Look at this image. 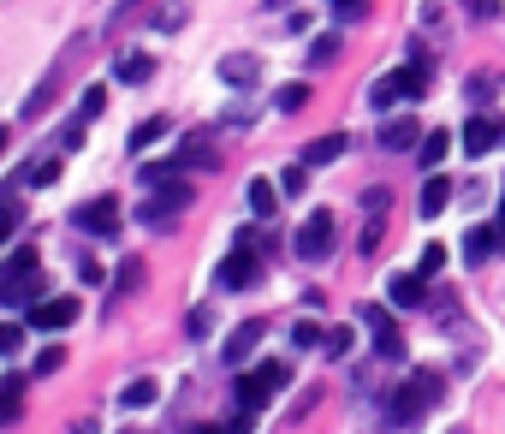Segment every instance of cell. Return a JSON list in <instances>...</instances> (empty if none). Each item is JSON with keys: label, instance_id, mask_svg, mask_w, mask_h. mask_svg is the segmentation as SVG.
<instances>
[{"label": "cell", "instance_id": "obj_1", "mask_svg": "<svg viewBox=\"0 0 505 434\" xmlns=\"http://www.w3.org/2000/svg\"><path fill=\"white\" fill-rule=\"evenodd\" d=\"M440 387H446V381L434 375V369H417V375H410V381H404V387L387 399V422H392V429H410V422H422V411L440 405Z\"/></svg>", "mask_w": 505, "mask_h": 434}, {"label": "cell", "instance_id": "obj_2", "mask_svg": "<svg viewBox=\"0 0 505 434\" xmlns=\"http://www.w3.org/2000/svg\"><path fill=\"white\" fill-rule=\"evenodd\" d=\"M42 256H36V250H13V256H6V268H0V309H24L30 298H36V291H42Z\"/></svg>", "mask_w": 505, "mask_h": 434}, {"label": "cell", "instance_id": "obj_3", "mask_svg": "<svg viewBox=\"0 0 505 434\" xmlns=\"http://www.w3.org/2000/svg\"><path fill=\"white\" fill-rule=\"evenodd\" d=\"M190 203H197V190H190L185 179H167V185L149 190V203H137V220H143V226H155V232H167Z\"/></svg>", "mask_w": 505, "mask_h": 434}, {"label": "cell", "instance_id": "obj_4", "mask_svg": "<svg viewBox=\"0 0 505 434\" xmlns=\"http://www.w3.org/2000/svg\"><path fill=\"white\" fill-rule=\"evenodd\" d=\"M274 387H286V363H262V369H250V375H238V405L256 417L268 399H274Z\"/></svg>", "mask_w": 505, "mask_h": 434}, {"label": "cell", "instance_id": "obj_5", "mask_svg": "<svg viewBox=\"0 0 505 434\" xmlns=\"http://www.w3.org/2000/svg\"><path fill=\"white\" fill-rule=\"evenodd\" d=\"M291 250H298L303 262H321L333 250V208H316V215L298 226V238H291Z\"/></svg>", "mask_w": 505, "mask_h": 434}, {"label": "cell", "instance_id": "obj_6", "mask_svg": "<svg viewBox=\"0 0 505 434\" xmlns=\"http://www.w3.org/2000/svg\"><path fill=\"white\" fill-rule=\"evenodd\" d=\"M72 226L96 232V238H114V232H119V203H114V197H96V203L72 208Z\"/></svg>", "mask_w": 505, "mask_h": 434}, {"label": "cell", "instance_id": "obj_7", "mask_svg": "<svg viewBox=\"0 0 505 434\" xmlns=\"http://www.w3.org/2000/svg\"><path fill=\"white\" fill-rule=\"evenodd\" d=\"M363 321L375 328V357H381V363H404V351H410V346H404V333L387 321V309L369 304V309H363Z\"/></svg>", "mask_w": 505, "mask_h": 434}, {"label": "cell", "instance_id": "obj_8", "mask_svg": "<svg viewBox=\"0 0 505 434\" xmlns=\"http://www.w3.org/2000/svg\"><path fill=\"white\" fill-rule=\"evenodd\" d=\"M500 143H505V119H488V114H476L470 125H464V155H493Z\"/></svg>", "mask_w": 505, "mask_h": 434}, {"label": "cell", "instance_id": "obj_9", "mask_svg": "<svg viewBox=\"0 0 505 434\" xmlns=\"http://www.w3.org/2000/svg\"><path fill=\"white\" fill-rule=\"evenodd\" d=\"M500 245H505V226H470V232H464V262L482 268V262L500 256Z\"/></svg>", "mask_w": 505, "mask_h": 434}, {"label": "cell", "instance_id": "obj_10", "mask_svg": "<svg viewBox=\"0 0 505 434\" xmlns=\"http://www.w3.org/2000/svg\"><path fill=\"white\" fill-rule=\"evenodd\" d=\"M179 167H208V173H215L220 167V149H215V131H190L185 143H179Z\"/></svg>", "mask_w": 505, "mask_h": 434}, {"label": "cell", "instance_id": "obj_11", "mask_svg": "<svg viewBox=\"0 0 505 434\" xmlns=\"http://www.w3.org/2000/svg\"><path fill=\"white\" fill-rule=\"evenodd\" d=\"M78 316V298H48V304H30V328L36 333H60Z\"/></svg>", "mask_w": 505, "mask_h": 434}, {"label": "cell", "instance_id": "obj_12", "mask_svg": "<svg viewBox=\"0 0 505 434\" xmlns=\"http://www.w3.org/2000/svg\"><path fill=\"white\" fill-rule=\"evenodd\" d=\"M256 280H262V262L250 256V250H238V256L220 262V286L226 291H244V286H256Z\"/></svg>", "mask_w": 505, "mask_h": 434}, {"label": "cell", "instance_id": "obj_13", "mask_svg": "<svg viewBox=\"0 0 505 434\" xmlns=\"http://www.w3.org/2000/svg\"><path fill=\"white\" fill-rule=\"evenodd\" d=\"M422 137H428V131H422L410 114H399V119H387V125H381V149H392V155H399V149H417Z\"/></svg>", "mask_w": 505, "mask_h": 434}, {"label": "cell", "instance_id": "obj_14", "mask_svg": "<svg viewBox=\"0 0 505 434\" xmlns=\"http://www.w3.org/2000/svg\"><path fill=\"white\" fill-rule=\"evenodd\" d=\"M60 84H66V66H54V72H48V78H42V84L30 89V96H24V107H18V114H24V119H42V114H48V107H54V96H60Z\"/></svg>", "mask_w": 505, "mask_h": 434}, {"label": "cell", "instance_id": "obj_15", "mask_svg": "<svg viewBox=\"0 0 505 434\" xmlns=\"http://www.w3.org/2000/svg\"><path fill=\"white\" fill-rule=\"evenodd\" d=\"M345 149H351L345 131H327V137H316V143L303 149V167H333V161L345 155Z\"/></svg>", "mask_w": 505, "mask_h": 434}, {"label": "cell", "instance_id": "obj_16", "mask_svg": "<svg viewBox=\"0 0 505 434\" xmlns=\"http://www.w3.org/2000/svg\"><path fill=\"white\" fill-rule=\"evenodd\" d=\"M262 333H268V321H244V328H238V333L226 339V346H220V357H226V363H244L250 351H256V339H262Z\"/></svg>", "mask_w": 505, "mask_h": 434}, {"label": "cell", "instance_id": "obj_17", "mask_svg": "<svg viewBox=\"0 0 505 434\" xmlns=\"http://www.w3.org/2000/svg\"><path fill=\"white\" fill-rule=\"evenodd\" d=\"M220 78H226V84H238V89H250L262 78V60L256 54H226L220 60Z\"/></svg>", "mask_w": 505, "mask_h": 434}, {"label": "cell", "instance_id": "obj_18", "mask_svg": "<svg viewBox=\"0 0 505 434\" xmlns=\"http://www.w3.org/2000/svg\"><path fill=\"white\" fill-rule=\"evenodd\" d=\"M392 89H399V102H422V96H428V66H399V72H392Z\"/></svg>", "mask_w": 505, "mask_h": 434}, {"label": "cell", "instance_id": "obj_19", "mask_svg": "<svg viewBox=\"0 0 505 434\" xmlns=\"http://www.w3.org/2000/svg\"><path fill=\"white\" fill-rule=\"evenodd\" d=\"M387 298L399 309H417V304H428V298H422V274H392L387 280Z\"/></svg>", "mask_w": 505, "mask_h": 434}, {"label": "cell", "instance_id": "obj_20", "mask_svg": "<svg viewBox=\"0 0 505 434\" xmlns=\"http://www.w3.org/2000/svg\"><path fill=\"white\" fill-rule=\"evenodd\" d=\"M24 387H30L24 375H6V381H0V429H6V422H18V411H24Z\"/></svg>", "mask_w": 505, "mask_h": 434}, {"label": "cell", "instance_id": "obj_21", "mask_svg": "<svg viewBox=\"0 0 505 434\" xmlns=\"http://www.w3.org/2000/svg\"><path fill=\"white\" fill-rule=\"evenodd\" d=\"M114 78H119V84H149V78H155V60H149V54H119Z\"/></svg>", "mask_w": 505, "mask_h": 434}, {"label": "cell", "instance_id": "obj_22", "mask_svg": "<svg viewBox=\"0 0 505 434\" xmlns=\"http://www.w3.org/2000/svg\"><path fill=\"white\" fill-rule=\"evenodd\" d=\"M446 149H452V131H440V125H434L428 137H422V143H417V161H422V167H428V173H434V167L446 161Z\"/></svg>", "mask_w": 505, "mask_h": 434}, {"label": "cell", "instance_id": "obj_23", "mask_svg": "<svg viewBox=\"0 0 505 434\" xmlns=\"http://www.w3.org/2000/svg\"><path fill=\"white\" fill-rule=\"evenodd\" d=\"M446 203H452V179H446V173H428V185H422V215L434 220Z\"/></svg>", "mask_w": 505, "mask_h": 434}, {"label": "cell", "instance_id": "obj_24", "mask_svg": "<svg viewBox=\"0 0 505 434\" xmlns=\"http://www.w3.org/2000/svg\"><path fill=\"white\" fill-rule=\"evenodd\" d=\"M274 208H280V185H274V179H250V215L268 220Z\"/></svg>", "mask_w": 505, "mask_h": 434}, {"label": "cell", "instance_id": "obj_25", "mask_svg": "<svg viewBox=\"0 0 505 434\" xmlns=\"http://www.w3.org/2000/svg\"><path fill=\"white\" fill-rule=\"evenodd\" d=\"M155 381L149 375H137V381H125V392H119V405H131V411H143V405H155Z\"/></svg>", "mask_w": 505, "mask_h": 434}, {"label": "cell", "instance_id": "obj_26", "mask_svg": "<svg viewBox=\"0 0 505 434\" xmlns=\"http://www.w3.org/2000/svg\"><path fill=\"white\" fill-rule=\"evenodd\" d=\"M161 137H167V119H143V125L131 131V155H137V149H149V143H161Z\"/></svg>", "mask_w": 505, "mask_h": 434}, {"label": "cell", "instance_id": "obj_27", "mask_svg": "<svg viewBox=\"0 0 505 434\" xmlns=\"http://www.w3.org/2000/svg\"><path fill=\"white\" fill-rule=\"evenodd\" d=\"M303 102H309V84H286V89H274V107H280V114H298Z\"/></svg>", "mask_w": 505, "mask_h": 434}, {"label": "cell", "instance_id": "obj_28", "mask_svg": "<svg viewBox=\"0 0 505 434\" xmlns=\"http://www.w3.org/2000/svg\"><path fill=\"white\" fill-rule=\"evenodd\" d=\"M333 60H339V36H316V42H309V66H333Z\"/></svg>", "mask_w": 505, "mask_h": 434}, {"label": "cell", "instance_id": "obj_29", "mask_svg": "<svg viewBox=\"0 0 505 434\" xmlns=\"http://www.w3.org/2000/svg\"><path fill=\"white\" fill-rule=\"evenodd\" d=\"M440 268H446V245H428V250H422V262H417V274H422V280H434Z\"/></svg>", "mask_w": 505, "mask_h": 434}, {"label": "cell", "instance_id": "obj_30", "mask_svg": "<svg viewBox=\"0 0 505 434\" xmlns=\"http://www.w3.org/2000/svg\"><path fill=\"white\" fill-rule=\"evenodd\" d=\"M369 102H375L381 114H387V107L399 102V89H392V72H387V78H375V84H369Z\"/></svg>", "mask_w": 505, "mask_h": 434}, {"label": "cell", "instance_id": "obj_31", "mask_svg": "<svg viewBox=\"0 0 505 434\" xmlns=\"http://www.w3.org/2000/svg\"><path fill=\"white\" fill-rule=\"evenodd\" d=\"M291 346H303V351H309V346H327V333H321L316 321H298V328H291Z\"/></svg>", "mask_w": 505, "mask_h": 434}, {"label": "cell", "instance_id": "obj_32", "mask_svg": "<svg viewBox=\"0 0 505 434\" xmlns=\"http://www.w3.org/2000/svg\"><path fill=\"white\" fill-rule=\"evenodd\" d=\"M381 232H387V226H381V215H369V226H363V238H357L363 256H375V250H381Z\"/></svg>", "mask_w": 505, "mask_h": 434}, {"label": "cell", "instance_id": "obj_33", "mask_svg": "<svg viewBox=\"0 0 505 434\" xmlns=\"http://www.w3.org/2000/svg\"><path fill=\"white\" fill-rule=\"evenodd\" d=\"M190 339H208V333H215V309H190Z\"/></svg>", "mask_w": 505, "mask_h": 434}, {"label": "cell", "instance_id": "obj_34", "mask_svg": "<svg viewBox=\"0 0 505 434\" xmlns=\"http://www.w3.org/2000/svg\"><path fill=\"white\" fill-rule=\"evenodd\" d=\"M303 185H309V167H286V173H280V190H286V197H298Z\"/></svg>", "mask_w": 505, "mask_h": 434}, {"label": "cell", "instance_id": "obj_35", "mask_svg": "<svg viewBox=\"0 0 505 434\" xmlns=\"http://www.w3.org/2000/svg\"><path fill=\"white\" fill-rule=\"evenodd\" d=\"M18 346H24V328H13V321H6V328H0V357H13Z\"/></svg>", "mask_w": 505, "mask_h": 434}, {"label": "cell", "instance_id": "obj_36", "mask_svg": "<svg viewBox=\"0 0 505 434\" xmlns=\"http://www.w3.org/2000/svg\"><path fill=\"white\" fill-rule=\"evenodd\" d=\"M363 13H369V6H363V0H339V6H333V18H339V24H357Z\"/></svg>", "mask_w": 505, "mask_h": 434}, {"label": "cell", "instance_id": "obj_37", "mask_svg": "<svg viewBox=\"0 0 505 434\" xmlns=\"http://www.w3.org/2000/svg\"><path fill=\"white\" fill-rule=\"evenodd\" d=\"M18 226V203H13V197H0V245H6V232H13Z\"/></svg>", "mask_w": 505, "mask_h": 434}, {"label": "cell", "instance_id": "obj_38", "mask_svg": "<svg viewBox=\"0 0 505 434\" xmlns=\"http://www.w3.org/2000/svg\"><path fill=\"white\" fill-rule=\"evenodd\" d=\"M345 351H351V328H333L327 333V357H345Z\"/></svg>", "mask_w": 505, "mask_h": 434}, {"label": "cell", "instance_id": "obj_39", "mask_svg": "<svg viewBox=\"0 0 505 434\" xmlns=\"http://www.w3.org/2000/svg\"><path fill=\"white\" fill-rule=\"evenodd\" d=\"M60 363H66V351H60V346H48V351H42V357H36V375H54Z\"/></svg>", "mask_w": 505, "mask_h": 434}, {"label": "cell", "instance_id": "obj_40", "mask_svg": "<svg viewBox=\"0 0 505 434\" xmlns=\"http://www.w3.org/2000/svg\"><path fill=\"white\" fill-rule=\"evenodd\" d=\"M493 89H500V84H493V78H470V102H488Z\"/></svg>", "mask_w": 505, "mask_h": 434}, {"label": "cell", "instance_id": "obj_41", "mask_svg": "<svg viewBox=\"0 0 505 434\" xmlns=\"http://www.w3.org/2000/svg\"><path fill=\"white\" fill-rule=\"evenodd\" d=\"M101 102H107V96H101V89L89 84V89H84V119H96V114H101Z\"/></svg>", "mask_w": 505, "mask_h": 434}, {"label": "cell", "instance_id": "obj_42", "mask_svg": "<svg viewBox=\"0 0 505 434\" xmlns=\"http://www.w3.org/2000/svg\"><path fill=\"white\" fill-rule=\"evenodd\" d=\"M387 203H392L387 190H369V197H363V208H369V215H387Z\"/></svg>", "mask_w": 505, "mask_h": 434}, {"label": "cell", "instance_id": "obj_43", "mask_svg": "<svg viewBox=\"0 0 505 434\" xmlns=\"http://www.w3.org/2000/svg\"><path fill=\"white\" fill-rule=\"evenodd\" d=\"M470 13H476V18H500V0H476Z\"/></svg>", "mask_w": 505, "mask_h": 434}, {"label": "cell", "instance_id": "obj_44", "mask_svg": "<svg viewBox=\"0 0 505 434\" xmlns=\"http://www.w3.org/2000/svg\"><path fill=\"white\" fill-rule=\"evenodd\" d=\"M137 6H143V0H119V6H114V18H107V24H119V18H125V13H137Z\"/></svg>", "mask_w": 505, "mask_h": 434}, {"label": "cell", "instance_id": "obj_45", "mask_svg": "<svg viewBox=\"0 0 505 434\" xmlns=\"http://www.w3.org/2000/svg\"><path fill=\"white\" fill-rule=\"evenodd\" d=\"M6 137H13V131H6V125H0V155H6Z\"/></svg>", "mask_w": 505, "mask_h": 434}, {"label": "cell", "instance_id": "obj_46", "mask_svg": "<svg viewBox=\"0 0 505 434\" xmlns=\"http://www.w3.org/2000/svg\"><path fill=\"white\" fill-rule=\"evenodd\" d=\"M190 434H226V429H190Z\"/></svg>", "mask_w": 505, "mask_h": 434}, {"label": "cell", "instance_id": "obj_47", "mask_svg": "<svg viewBox=\"0 0 505 434\" xmlns=\"http://www.w3.org/2000/svg\"><path fill=\"white\" fill-rule=\"evenodd\" d=\"M500 226H505V203H500Z\"/></svg>", "mask_w": 505, "mask_h": 434}, {"label": "cell", "instance_id": "obj_48", "mask_svg": "<svg viewBox=\"0 0 505 434\" xmlns=\"http://www.w3.org/2000/svg\"><path fill=\"white\" fill-rule=\"evenodd\" d=\"M333 6H339V0H333Z\"/></svg>", "mask_w": 505, "mask_h": 434}]
</instances>
